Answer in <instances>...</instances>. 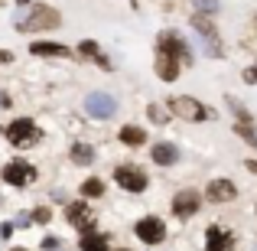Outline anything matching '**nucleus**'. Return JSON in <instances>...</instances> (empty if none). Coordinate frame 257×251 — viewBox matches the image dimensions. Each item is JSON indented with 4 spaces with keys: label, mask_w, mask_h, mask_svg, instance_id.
<instances>
[{
    "label": "nucleus",
    "mask_w": 257,
    "mask_h": 251,
    "mask_svg": "<svg viewBox=\"0 0 257 251\" xmlns=\"http://www.w3.org/2000/svg\"><path fill=\"white\" fill-rule=\"evenodd\" d=\"M62 23V17H59V10H52V7H30V17L20 20L17 30L20 33H36V30H56V26Z\"/></svg>",
    "instance_id": "1"
},
{
    "label": "nucleus",
    "mask_w": 257,
    "mask_h": 251,
    "mask_svg": "<svg viewBox=\"0 0 257 251\" xmlns=\"http://www.w3.org/2000/svg\"><path fill=\"white\" fill-rule=\"evenodd\" d=\"M39 127L33 124L30 118H17V121H10L7 124V140H10L13 147H20V150H26V147H36L39 144Z\"/></svg>",
    "instance_id": "2"
},
{
    "label": "nucleus",
    "mask_w": 257,
    "mask_h": 251,
    "mask_svg": "<svg viewBox=\"0 0 257 251\" xmlns=\"http://www.w3.org/2000/svg\"><path fill=\"white\" fill-rule=\"evenodd\" d=\"M170 111L176 118H186V121H202V118H215L212 108H205L202 101L189 98V95H173L170 98Z\"/></svg>",
    "instance_id": "3"
},
{
    "label": "nucleus",
    "mask_w": 257,
    "mask_h": 251,
    "mask_svg": "<svg viewBox=\"0 0 257 251\" xmlns=\"http://www.w3.org/2000/svg\"><path fill=\"white\" fill-rule=\"evenodd\" d=\"M114 180H117V186L127 189V193H144L147 189V173L134 163H120L114 170Z\"/></svg>",
    "instance_id": "4"
},
{
    "label": "nucleus",
    "mask_w": 257,
    "mask_h": 251,
    "mask_svg": "<svg viewBox=\"0 0 257 251\" xmlns=\"http://www.w3.org/2000/svg\"><path fill=\"white\" fill-rule=\"evenodd\" d=\"M157 52H166V56H173L179 65H189V62H192V52L186 49V43H182L176 33H160V39H157Z\"/></svg>",
    "instance_id": "5"
},
{
    "label": "nucleus",
    "mask_w": 257,
    "mask_h": 251,
    "mask_svg": "<svg viewBox=\"0 0 257 251\" xmlns=\"http://www.w3.org/2000/svg\"><path fill=\"white\" fill-rule=\"evenodd\" d=\"M134 232H137V238L147 241V245H160V241L166 238V225L157 219V215H147V219H140L137 225H134Z\"/></svg>",
    "instance_id": "6"
},
{
    "label": "nucleus",
    "mask_w": 257,
    "mask_h": 251,
    "mask_svg": "<svg viewBox=\"0 0 257 251\" xmlns=\"http://www.w3.org/2000/svg\"><path fill=\"white\" fill-rule=\"evenodd\" d=\"M85 111L91 114V118H111V114L117 111V101H114L107 92H91L85 98Z\"/></svg>",
    "instance_id": "7"
},
{
    "label": "nucleus",
    "mask_w": 257,
    "mask_h": 251,
    "mask_svg": "<svg viewBox=\"0 0 257 251\" xmlns=\"http://www.w3.org/2000/svg\"><path fill=\"white\" fill-rule=\"evenodd\" d=\"M202 206V196L195 193V189H179V193L173 196V215H179V219H189V215H195Z\"/></svg>",
    "instance_id": "8"
},
{
    "label": "nucleus",
    "mask_w": 257,
    "mask_h": 251,
    "mask_svg": "<svg viewBox=\"0 0 257 251\" xmlns=\"http://www.w3.org/2000/svg\"><path fill=\"white\" fill-rule=\"evenodd\" d=\"M4 180L10 183V186H26V183L36 180V166L26 163V160H13V163L4 166Z\"/></svg>",
    "instance_id": "9"
},
{
    "label": "nucleus",
    "mask_w": 257,
    "mask_h": 251,
    "mask_svg": "<svg viewBox=\"0 0 257 251\" xmlns=\"http://www.w3.org/2000/svg\"><path fill=\"white\" fill-rule=\"evenodd\" d=\"M65 215H69V225L78 228V232H91L94 228V212L88 202H72L69 209H65Z\"/></svg>",
    "instance_id": "10"
},
{
    "label": "nucleus",
    "mask_w": 257,
    "mask_h": 251,
    "mask_svg": "<svg viewBox=\"0 0 257 251\" xmlns=\"http://www.w3.org/2000/svg\"><path fill=\"white\" fill-rule=\"evenodd\" d=\"M234 196H238V186H234L231 180H212L208 183V189H205V199L208 202H231Z\"/></svg>",
    "instance_id": "11"
},
{
    "label": "nucleus",
    "mask_w": 257,
    "mask_h": 251,
    "mask_svg": "<svg viewBox=\"0 0 257 251\" xmlns=\"http://www.w3.org/2000/svg\"><path fill=\"white\" fill-rule=\"evenodd\" d=\"M205 251H234V235L221 225H212L205 232Z\"/></svg>",
    "instance_id": "12"
},
{
    "label": "nucleus",
    "mask_w": 257,
    "mask_h": 251,
    "mask_svg": "<svg viewBox=\"0 0 257 251\" xmlns=\"http://www.w3.org/2000/svg\"><path fill=\"white\" fill-rule=\"evenodd\" d=\"M192 26H195V33H199L202 39H205L208 43V52H212V56H221V43H218V33H215V26L208 23L205 17H202V13H195L192 17Z\"/></svg>",
    "instance_id": "13"
},
{
    "label": "nucleus",
    "mask_w": 257,
    "mask_h": 251,
    "mask_svg": "<svg viewBox=\"0 0 257 251\" xmlns=\"http://www.w3.org/2000/svg\"><path fill=\"white\" fill-rule=\"evenodd\" d=\"M153 69H157V75L163 78V82H176L179 72H182V65L176 62L173 56H166V52H157V65H153Z\"/></svg>",
    "instance_id": "14"
},
{
    "label": "nucleus",
    "mask_w": 257,
    "mask_h": 251,
    "mask_svg": "<svg viewBox=\"0 0 257 251\" xmlns=\"http://www.w3.org/2000/svg\"><path fill=\"white\" fill-rule=\"evenodd\" d=\"M150 157H153V163H160V166H173L176 160H179V153H176V147L170 140H160V144L150 147Z\"/></svg>",
    "instance_id": "15"
},
{
    "label": "nucleus",
    "mask_w": 257,
    "mask_h": 251,
    "mask_svg": "<svg viewBox=\"0 0 257 251\" xmlns=\"http://www.w3.org/2000/svg\"><path fill=\"white\" fill-rule=\"evenodd\" d=\"M117 137H120V144H127V147H140L147 140V134H144V127H137V124H124Z\"/></svg>",
    "instance_id": "16"
},
{
    "label": "nucleus",
    "mask_w": 257,
    "mask_h": 251,
    "mask_svg": "<svg viewBox=\"0 0 257 251\" xmlns=\"http://www.w3.org/2000/svg\"><path fill=\"white\" fill-rule=\"evenodd\" d=\"M30 52H33V56H69L72 49L62 46V43H33Z\"/></svg>",
    "instance_id": "17"
},
{
    "label": "nucleus",
    "mask_w": 257,
    "mask_h": 251,
    "mask_svg": "<svg viewBox=\"0 0 257 251\" xmlns=\"http://www.w3.org/2000/svg\"><path fill=\"white\" fill-rule=\"evenodd\" d=\"M82 251H107V235L82 232Z\"/></svg>",
    "instance_id": "18"
},
{
    "label": "nucleus",
    "mask_w": 257,
    "mask_h": 251,
    "mask_svg": "<svg viewBox=\"0 0 257 251\" xmlns=\"http://www.w3.org/2000/svg\"><path fill=\"white\" fill-rule=\"evenodd\" d=\"M94 160V150L88 144H72V163H78V166H88Z\"/></svg>",
    "instance_id": "19"
},
{
    "label": "nucleus",
    "mask_w": 257,
    "mask_h": 251,
    "mask_svg": "<svg viewBox=\"0 0 257 251\" xmlns=\"http://www.w3.org/2000/svg\"><path fill=\"white\" fill-rule=\"evenodd\" d=\"M82 193L88 196V199H94V196L104 193V183H101V180H85V183H82Z\"/></svg>",
    "instance_id": "20"
},
{
    "label": "nucleus",
    "mask_w": 257,
    "mask_h": 251,
    "mask_svg": "<svg viewBox=\"0 0 257 251\" xmlns=\"http://www.w3.org/2000/svg\"><path fill=\"white\" fill-rule=\"evenodd\" d=\"M234 131L241 134V140H247V144H254V147H257V131H254L251 124H247V121H241V124L234 127Z\"/></svg>",
    "instance_id": "21"
},
{
    "label": "nucleus",
    "mask_w": 257,
    "mask_h": 251,
    "mask_svg": "<svg viewBox=\"0 0 257 251\" xmlns=\"http://www.w3.org/2000/svg\"><path fill=\"white\" fill-rule=\"evenodd\" d=\"M78 52H82V56H91V59H94L101 49H98V43H94V39H82V43H78Z\"/></svg>",
    "instance_id": "22"
},
{
    "label": "nucleus",
    "mask_w": 257,
    "mask_h": 251,
    "mask_svg": "<svg viewBox=\"0 0 257 251\" xmlns=\"http://www.w3.org/2000/svg\"><path fill=\"white\" fill-rule=\"evenodd\" d=\"M147 114H150V118L157 121V124H166V121H170V114H166L160 105H150V108H147Z\"/></svg>",
    "instance_id": "23"
},
{
    "label": "nucleus",
    "mask_w": 257,
    "mask_h": 251,
    "mask_svg": "<svg viewBox=\"0 0 257 251\" xmlns=\"http://www.w3.org/2000/svg\"><path fill=\"white\" fill-rule=\"evenodd\" d=\"M195 7H199V13H215L218 10V0H195Z\"/></svg>",
    "instance_id": "24"
},
{
    "label": "nucleus",
    "mask_w": 257,
    "mask_h": 251,
    "mask_svg": "<svg viewBox=\"0 0 257 251\" xmlns=\"http://www.w3.org/2000/svg\"><path fill=\"white\" fill-rule=\"evenodd\" d=\"M52 219V212H49V206H39L36 212H33V222H49Z\"/></svg>",
    "instance_id": "25"
},
{
    "label": "nucleus",
    "mask_w": 257,
    "mask_h": 251,
    "mask_svg": "<svg viewBox=\"0 0 257 251\" xmlns=\"http://www.w3.org/2000/svg\"><path fill=\"white\" fill-rule=\"evenodd\" d=\"M244 82H247V85H257V65H251V69H244Z\"/></svg>",
    "instance_id": "26"
},
{
    "label": "nucleus",
    "mask_w": 257,
    "mask_h": 251,
    "mask_svg": "<svg viewBox=\"0 0 257 251\" xmlns=\"http://www.w3.org/2000/svg\"><path fill=\"white\" fill-rule=\"evenodd\" d=\"M7 62H13V52L10 49H0V65H7Z\"/></svg>",
    "instance_id": "27"
},
{
    "label": "nucleus",
    "mask_w": 257,
    "mask_h": 251,
    "mask_svg": "<svg viewBox=\"0 0 257 251\" xmlns=\"http://www.w3.org/2000/svg\"><path fill=\"white\" fill-rule=\"evenodd\" d=\"M43 248H49V251H56V248H59V238H46V241H43Z\"/></svg>",
    "instance_id": "28"
},
{
    "label": "nucleus",
    "mask_w": 257,
    "mask_h": 251,
    "mask_svg": "<svg viewBox=\"0 0 257 251\" xmlns=\"http://www.w3.org/2000/svg\"><path fill=\"white\" fill-rule=\"evenodd\" d=\"M247 170H251V173H257V163H254V160H247V163H244Z\"/></svg>",
    "instance_id": "29"
},
{
    "label": "nucleus",
    "mask_w": 257,
    "mask_h": 251,
    "mask_svg": "<svg viewBox=\"0 0 257 251\" xmlns=\"http://www.w3.org/2000/svg\"><path fill=\"white\" fill-rule=\"evenodd\" d=\"M13 251H23V248H13Z\"/></svg>",
    "instance_id": "30"
},
{
    "label": "nucleus",
    "mask_w": 257,
    "mask_h": 251,
    "mask_svg": "<svg viewBox=\"0 0 257 251\" xmlns=\"http://www.w3.org/2000/svg\"><path fill=\"white\" fill-rule=\"evenodd\" d=\"M131 4H137V0H131Z\"/></svg>",
    "instance_id": "31"
}]
</instances>
